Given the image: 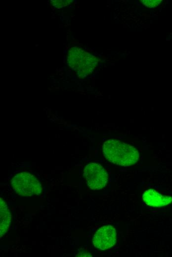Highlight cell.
I'll return each mask as SVG.
<instances>
[{
	"instance_id": "obj_1",
	"label": "cell",
	"mask_w": 172,
	"mask_h": 257,
	"mask_svg": "<svg viewBox=\"0 0 172 257\" xmlns=\"http://www.w3.org/2000/svg\"><path fill=\"white\" fill-rule=\"evenodd\" d=\"M102 151L106 159L120 166H132L139 158V153L134 147L116 139H110L104 142Z\"/></svg>"
},
{
	"instance_id": "obj_3",
	"label": "cell",
	"mask_w": 172,
	"mask_h": 257,
	"mask_svg": "<svg viewBox=\"0 0 172 257\" xmlns=\"http://www.w3.org/2000/svg\"><path fill=\"white\" fill-rule=\"evenodd\" d=\"M83 175L87 186L94 190L103 188L108 179V173L104 168L96 163L87 164L84 168Z\"/></svg>"
},
{
	"instance_id": "obj_4",
	"label": "cell",
	"mask_w": 172,
	"mask_h": 257,
	"mask_svg": "<svg viewBox=\"0 0 172 257\" xmlns=\"http://www.w3.org/2000/svg\"><path fill=\"white\" fill-rule=\"evenodd\" d=\"M117 232L115 228L111 225L99 228L92 237L93 246L101 250H107L116 244Z\"/></svg>"
},
{
	"instance_id": "obj_6",
	"label": "cell",
	"mask_w": 172,
	"mask_h": 257,
	"mask_svg": "<svg viewBox=\"0 0 172 257\" xmlns=\"http://www.w3.org/2000/svg\"><path fill=\"white\" fill-rule=\"evenodd\" d=\"M11 220V214L5 202L0 197V238L7 231Z\"/></svg>"
},
{
	"instance_id": "obj_5",
	"label": "cell",
	"mask_w": 172,
	"mask_h": 257,
	"mask_svg": "<svg viewBox=\"0 0 172 257\" xmlns=\"http://www.w3.org/2000/svg\"><path fill=\"white\" fill-rule=\"evenodd\" d=\"M143 202L152 207H161L170 204L172 202V197L163 195L153 189L146 190L143 194Z\"/></svg>"
},
{
	"instance_id": "obj_2",
	"label": "cell",
	"mask_w": 172,
	"mask_h": 257,
	"mask_svg": "<svg viewBox=\"0 0 172 257\" xmlns=\"http://www.w3.org/2000/svg\"><path fill=\"white\" fill-rule=\"evenodd\" d=\"M11 184L15 192L21 196L32 197L42 193V186L38 178L26 171L15 175Z\"/></svg>"
},
{
	"instance_id": "obj_7",
	"label": "cell",
	"mask_w": 172,
	"mask_h": 257,
	"mask_svg": "<svg viewBox=\"0 0 172 257\" xmlns=\"http://www.w3.org/2000/svg\"><path fill=\"white\" fill-rule=\"evenodd\" d=\"M142 2L147 7L152 8L159 5L161 0H142Z\"/></svg>"
},
{
	"instance_id": "obj_8",
	"label": "cell",
	"mask_w": 172,
	"mask_h": 257,
	"mask_svg": "<svg viewBox=\"0 0 172 257\" xmlns=\"http://www.w3.org/2000/svg\"><path fill=\"white\" fill-rule=\"evenodd\" d=\"M78 257H92L91 254L86 252H83L81 253H79L77 256Z\"/></svg>"
}]
</instances>
